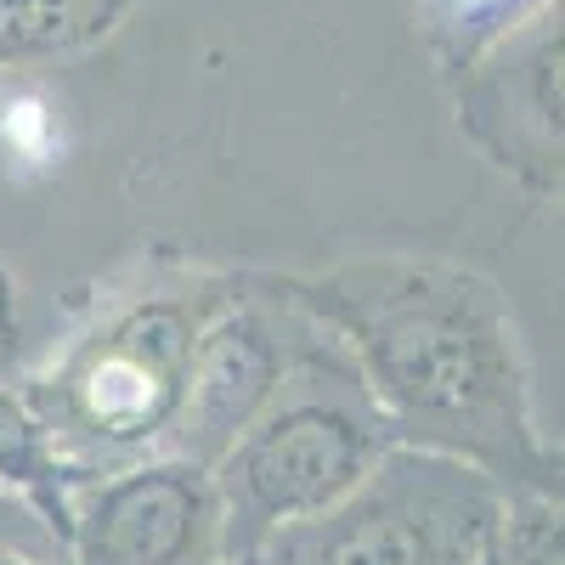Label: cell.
I'll use <instances>...</instances> for the list:
<instances>
[{
	"label": "cell",
	"instance_id": "cell-14",
	"mask_svg": "<svg viewBox=\"0 0 565 565\" xmlns=\"http://www.w3.org/2000/svg\"><path fill=\"white\" fill-rule=\"evenodd\" d=\"M0 565H40V559H23V554H7V548H0Z\"/></svg>",
	"mask_w": 565,
	"mask_h": 565
},
{
	"label": "cell",
	"instance_id": "cell-12",
	"mask_svg": "<svg viewBox=\"0 0 565 565\" xmlns=\"http://www.w3.org/2000/svg\"><path fill=\"white\" fill-rule=\"evenodd\" d=\"M18 356V322H12V282L0 277V373Z\"/></svg>",
	"mask_w": 565,
	"mask_h": 565
},
{
	"label": "cell",
	"instance_id": "cell-5",
	"mask_svg": "<svg viewBox=\"0 0 565 565\" xmlns=\"http://www.w3.org/2000/svg\"><path fill=\"white\" fill-rule=\"evenodd\" d=\"M559 79H565L559 0L503 29L463 68L447 74V97L463 141H476L532 204L559 199V170H565Z\"/></svg>",
	"mask_w": 565,
	"mask_h": 565
},
{
	"label": "cell",
	"instance_id": "cell-6",
	"mask_svg": "<svg viewBox=\"0 0 565 565\" xmlns=\"http://www.w3.org/2000/svg\"><path fill=\"white\" fill-rule=\"evenodd\" d=\"M306 328H311V311L282 295L277 271H244V289L204 322V334L193 345L181 402L164 424L159 452L193 458L210 469L244 436V424L266 407L282 367L295 362Z\"/></svg>",
	"mask_w": 565,
	"mask_h": 565
},
{
	"label": "cell",
	"instance_id": "cell-8",
	"mask_svg": "<svg viewBox=\"0 0 565 565\" xmlns=\"http://www.w3.org/2000/svg\"><path fill=\"white\" fill-rule=\"evenodd\" d=\"M85 481L63 463V452L52 447V436L40 430V418L29 413V402L18 396V385L0 380V487L23 492L40 514H52L63 526V509H68V487ZM68 537V526H63Z\"/></svg>",
	"mask_w": 565,
	"mask_h": 565
},
{
	"label": "cell",
	"instance_id": "cell-3",
	"mask_svg": "<svg viewBox=\"0 0 565 565\" xmlns=\"http://www.w3.org/2000/svg\"><path fill=\"white\" fill-rule=\"evenodd\" d=\"M391 447L396 436L351 351L311 317L266 407L210 463L221 492L226 565H244L277 526L340 503Z\"/></svg>",
	"mask_w": 565,
	"mask_h": 565
},
{
	"label": "cell",
	"instance_id": "cell-4",
	"mask_svg": "<svg viewBox=\"0 0 565 565\" xmlns=\"http://www.w3.org/2000/svg\"><path fill=\"white\" fill-rule=\"evenodd\" d=\"M498 498L481 469L396 441L340 503L277 526L244 565H487Z\"/></svg>",
	"mask_w": 565,
	"mask_h": 565
},
{
	"label": "cell",
	"instance_id": "cell-7",
	"mask_svg": "<svg viewBox=\"0 0 565 565\" xmlns=\"http://www.w3.org/2000/svg\"><path fill=\"white\" fill-rule=\"evenodd\" d=\"M63 526L68 565H226L215 476L170 452L74 481Z\"/></svg>",
	"mask_w": 565,
	"mask_h": 565
},
{
	"label": "cell",
	"instance_id": "cell-11",
	"mask_svg": "<svg viewBox=\"0 0 565 565\" xmlns=\"http://www.w3.org/2000/svg\"><path fill=\"white\" fill-rule=\"evenodd\" d=\"M0 548L40 559V565H68V537L52 514H40L23 492L0 487Z\"/></svg>",
	"mask_w": 565,
	"mask_h": 565
},
{
	"label": "cell",
	"instance_id": "cell-13",
	"mask_svg": "<svg viewBox=\"0 0 565 565\" xmlns=\"http://www.w3.org/2000/svg\"><path fill=\"white\" fill-rule=\"evenodd\" d=\"M18 63H23V52H18V40H12L7 29H0V74H12Z\"/></svg>",
	"mask_w": 565,
	"mask_h": 565
},
{
	"label": "cell",
	"instance_id": "cell-2",
	"mask_svg": "<svg viewBox=\"0 0 565 565\" xmlns=\"http://www.w3.org/2000/svg\"><path fill=\"white\" fill-rule=\"evenodd\" d=\"M238 289V266L159 255L136 277H114L52 362L23 373L18 396L74 476L159 452L204 322Z\"/></svg>",
	"mask_w": 565,
	"mask_h": 565
},
{
	"label": "cell",
	"instance_id": "cell-10",
	"mask_svg": "<svg viewBox=\"0 0 565 565\" xmlns=\"http://www.w3.org/2000/svg\"><path fill=\"white\" fill-rule=\"evenodd\" d=\"M487 565H565V509L559 492L503 487L487 537Z\"/></svg>",
	"mask_w": 565,
	"mask_h": 565
},
{
	"label": "cell",
	"instance_id": "cell-9",
	"mask_svg": "<svg viewBox=\"0 0 565 565\" xmlns=\"http://www.w3.org/2000/svg\"><path fill=\"white\" fill-rule=\"evenodd\" d=\"M537 7H548V0H413V18H418V34L436 57V74L447 79L481 45H492L503 29L532 18Z\"/></svg>",
	"mask_w": 565,
	"mask_h": 565
},
{
	"label": "cell",
	"instance_id": "cell-1",
	"mask_svg": "<svg viewBox=\"0 0 565 565\" xmlns=\"http://www.w3.org/2000/svg\"><path fill=\"white\" fill-rule=\"evenodd\" d=\"M334 334L380 402L391 436L492 476L498 487L559 492L532 367L503 289L436 255H356L322 271H277Z\"/></svg>",
	"mask_w": 565,
	"mask_h": 565
}]
</instances>
